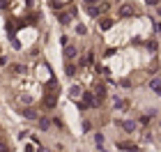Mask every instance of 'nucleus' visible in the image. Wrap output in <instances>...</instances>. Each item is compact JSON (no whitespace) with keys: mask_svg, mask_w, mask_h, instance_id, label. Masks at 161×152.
<instances>
[{"mask_svg":"<svg viewBox=\"0 0 161 152\" xmlns=\"http://www.w3.org/2000/svg\"><path fill=\"white\" fill-rule=\"evenodd\" d=\"M83 106H85V108H90V106H95V97H92L90 92H85V94H83Z\"/></svg>","mask_w":161,"mask_h":152,"instance_id":"obj_1","label":"nucleus"},{"mask_svg":"<svg viewBox=\"0 0 161 152\" xmlns=\"http://www.w3.org/2000/svg\"><path fill=\"white\" fill-rule=\"evenodd\" d=\"M133 14V9L129 7V5H124V7H120V16H131Z\"/></svg>","mask_w":161,"mask_h":152,"instance_id":"obj_2","label":"nucleus"},{"mask_svg":"<svg viewBox=\"0 0 161 152\" xmlns=\"http://www.w3.org/2000/svg\"><path fill=\"white\" fill-rule=\"evenodd\" d=\"M111 26H113V21H108V19H106V21H104V19L99 21V28H101V30H104V28H111Z\"/></svg>","mask_w":161,"mask_h":152,"instance_id":"obj_3","label":"nucleus"},{"mask_svg":"<svg viewBox=\"0 0 161 152\" xmlns=\"http://www.w3.org/2000/svg\"><path fill=\"white\" fill-rule=\"evenodd\" d=\"M120 150H136L133 143H120Z\"/></svg>","mask_w":161,"mask_h":152,"instance_id":"obj_4","label":"nucleus"},{"mask_svg":"<svg viewBox=\"0 0 161 152\" xmlns=\"http://www.w3.org/2000/svg\"><path fill=\"white\" fill-rule=\"evenodd\" d=\"M74 56H76V49H74V46H67V58H69V60H71V58H74Z\"/></svg>","mask_w":161,"mask_h":152,"instance_id":"obj_5","label":"nucleus"},{"mask_svg":"<svg viewBox=\"0 0 161 152\" xmlns=\"http://www.w3.org/2000/svg\"><path fill=\"white\" fill-rule=\"evenodd\" d=\"M133 129H136V124H133V122H124V131H129V134H131Z\"/></svg>","mask_w":161,"mask_h":152,"instance_id":"obj_6","label":"nucleus"},{"mask_svg":"<svg viewBox=\"0 0 161 152\" xmlns=\"http://www.w3.org/2000/svg\"><path fill=\"white\" fill-rule=\"evenodd\" d=\"M23 115H26V118H37V113H35V111H23Z\"/></svg>","mask_w":161,"mask_h":152,"instance_id":"obj_7","label":"nucleus"},{"mask_svg":"<svg viewBox=\"0 0 161 152\" xmlns=\"http://www.w3.org/2000/svg\"><path fill=\"white\" fill-rule=\"evenodd\" d=\"M69 21H71V19H69L67 14H60V23H69Z\"/></svg>","mask_w":161,"mask_h":152,"instance_id":"obj_8","label":"nucleus"},{"mask_svg":"<svg viewBox=\"0 0 161 152\" xmlns=\"http://www.w3.org/2000/svg\"><path fill=\"white\" fill-rule=\"evenodd\" d=\"M83 5H88V7H90V5H95V0H83Z\"/></svg>","mask_w":161,"mask_h":152,"instance_id":"obj_9","label":"nucleus"},{"mask_svg":"<svg viewBox=\"0 0 161 152\" xmlns=\"http://www.w3.org/2000/svg\"><path fill=\"white\" fill-rule=\"evenodd\" d=\"M147 2H150V5H157V2H159V0H147Z\"/></svg>","mask_w":161,"mask_h":152,"instance_id":"obj_10","label":"nucleus"},{"mask_svg":"<svg viewBox=\"0 0 161 152\" xmlns=\"http://www.w3.org/2000/svg\"><path fill=\"white\" fill-rule=\"evenodd\" d=\"M159 127H161V118H159Z\"/></svg>","mask_w":161,"mask_h":152,"instance_id":"obj_11","label":"nucleus"}]
</instances>
